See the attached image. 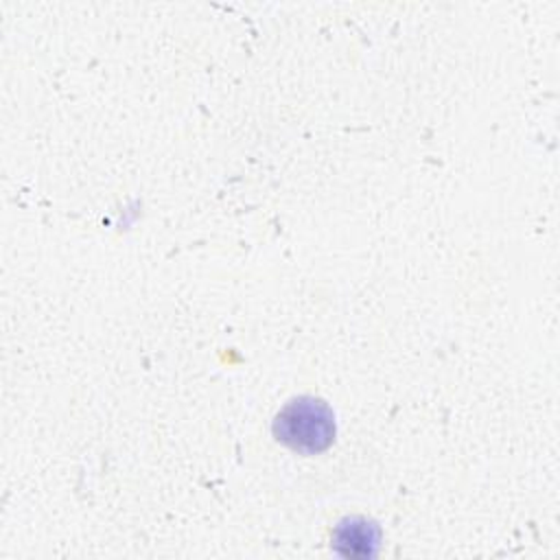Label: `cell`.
Here are the masks:
<instances>
[{
	"label": "cell",
	"instance_id": "obj_1",
	"mask_svg": "<svg viewBox=\"0 0 560 560\" xmlns=\"http://www.w3.org/2000/svg\"><path fill=\"white\" fill-rule=\"evenodd\" d=\"M335 413L315 396H298L289 400L273 418V435L278 442L302 455H317L335 440Z\"/></svg>",
	"mask_w": 560,
	"mask_h": 560
},
{
	"label": "cell",
	"instance_id": "obj_2",
	"mask_svg": "<svg viewBox=\"0 0 560 560\" xmlns=\"http://www.w3.org/2000/svg\"><path fill=\"white\" fill-rule=\"evenodd\" d=\"M381 532L363 516L343 518L332 532V547L343 558H370L376 553Z\"/></svg>",
	"mask_w": 560,
	"mask_h": 560
}]
</instances>
